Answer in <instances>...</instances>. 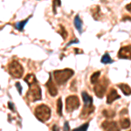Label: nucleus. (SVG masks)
Returning a JSON list of instances; mask_svg holds the SVG:
<instances>
[{"instance_id": "9", "label": "nucleus", "mask_w": 131, "mask_h": 131, "mask_svg": "<svg viewBox=\"0 0 131 131\" xmlns=\"http://www.w3.org/2000/svg\"><path fill=\"white\" fill-rule=\"evenodd\" d=\"M101 127L104 131H120V128L116 122H104Z\"/></svg>"}, {"instance_id": "29", "label": "nucleus", "mask_w": 131, "mask_h": 131, "mask_svg": "<svg viewBox=\"0 0 131 131\" xmlns=\"http://www.w3.org/2000/svg\"><path fill=\"white\" fill-rule=\"evenodd\" d=\"M52 131H60V129H59L58 126L54 125L53 127H52Z\"/></svg>"}, {"instance_id": "16", "label": "nucleus", "mask_w": 131, "mask_h": 131, "mask_svg": "<svg viewBox=\"0 0 131 131\" xmlns=\"http://www.w3.org/2000/svg\"><path fill=\"white\" fill-rule=\"evenodd\" d=\"M130 125H131V122L129 121V119H128V118H122V119H121V121H120V126L123 129L129 128Z\"/></svg>"}, {"instance_id": "15", "label": "nucleus", "mask_w": 131, "mask_h": 131, "mask_svg": "<svg viewBox=\"0 0 131 131\" xmlns=\"http://www.w3.org/2000/svg\"><path fill=\"white\" fill-rule=\"evenodd\" d=\"M74 26L80 33L82 32V21L78 15L74 18Z\"/></svg>"}, {"instance_id": "7", "label": "nucleus", "mask_w": 131, "mask_h": 131, "mask_svg": "<svg viewBox=\"0 0 131 131\" xmlns=\"http://www.w3.org/2000/svg\"><path fill=\"white\" fill-rule=\"evenodd\" d=\"M80 107V100L76 95H70L66 100V110L67 113H72Z\"/></svg>"}, {"instance_id": "23", "label": "nucleus", "mask_w": 131, "mask_h": 131, "mask_svg": "<svg viewBox=\"0 0 131 131\" xmlns=\"http://www.w3.org/2000/svg\"><path fill=\"white\" fill-rule=\"evenodd\" d=\"M61 5V1L60 0H53L52 2V10H53V13H56V9L58 6Z\"/></svg>"}, {"instance_id": "25", "label": "nucleus", "mask_w": 131, "mask_h": 131, "mask_svg": "<svg viewBox=\"0 0 131 131\" xmlns=\"http://www.w3.org/2000/svg\"><path fill=\"white\" fill-rule=\"evenodd\" d=\"M16 88H17V89H18V93H19L20 94H22V88H21V85H20L19 82H17L16 83Z\"/></svg>"}, {"instance_id": "30", "label": "nucleus", "mask_w": 131, "mask_h": 131, "mask_svg": "<svg viewBox=\"0 0 131 131\" xmlns=\"http://www.w3.org/2000/svg\"><path fill=\"white\" fill-rule=\"evenodd\" d=\"M8 105H9V107H10V110L14 111L13 106H12V102H9V103H8Z\"/></svg>"}, {"instance_id": "5", "label": "nucleus", "mask_w": 131, "mask_h": 131, "mask_svg": "<svg viewBox=\"0 0 131 131\" xmlns=\"http://www.w3.org/2000/svg\"><path fill=\"white\" fill-rule=\"evenodd\" d=\"M8 71L9 73L13 78H17L19 79L23 76V73H24V68H23L22 65L19 64L18 61L12 60L8 66Z\"/></svg>"}, {"instance_id": "24", "label": "nucleus", "mask_w": 131, "mask_h": 131, "mask_svg": "<svg viewBox=\"0 0 131 131\" xmlns=\"http://www.w3.org/2000/svg\"><path fill=\"white\" fill-rule=\"evenodd\" d=\"M57 107H58V113L60 116L62 115V101L61 98H59L58 101H57Z\"/></svg>"}, {"instance_id": "2", "label": "nucleus", "mask_w": 131, "mask_h": 131, "mask_svg": "<svg viewBox=\"0 0 131 131\" xmlns=\"http://www.w3.org/2000/svg\"><path fill=\"white\" fill-rule=\"evenodd\" d=\"M74 74V72L72 69L65 68L63 70H57L53 72L54 80L58 85H63Z\"/></svg>"}, {"instance_id": "22", "label": "nucleus", "mask_w": 131, "mask_h": 131, "mask_svg": "<svg viewBox=\"0 0 131 131\" xmlns=\"http://www.w3.org/2000/svg\"><path fill=\"white\" fill-rule=\"evenodd\" d=\"M88 126H89V123H88V122H86V123L83 124V125H81V127H79V128H74L73 131H88Z\"/></svg>"}, {"instance_id": "3", "label": "nucleus", "mask_w": 131, "mask_h": 131, "mask_svg": "<svg viewBox=\"0 0 131 131\" xmlns=\"http://www.w3.org/2000/svg\"><path fill=\"white\" fill-rule=\"evenodd\" d=\"M35 116L42 122H45L50 119L51 117V109L48 106L45 104L39 105L35 108Z\"/></svg>"}, {"instance_id": "32", "label": "nucleus", "mask_w": 131, "mask_h": 131, "mask_svg": "<svg viewBox=\"0 0 131 131\" xmlns=\"http://www.w3.org/2000/svg\"><path fill=\"white\" fill-rule=\"evenodd\" d=\"M129 131H131V130H129Z\"/></svg>"}, {"instance_id": "6", "label": "nucleus", "mask_w": 131, "mask_h": 131, "mask_svg": "<svg viewBox=\"0 0 131 131\" xmlns=\"http://www.w3.org/2000/svg\"><path fill=\"white\" fill-rule=\"evenodd\" d=\"M108 80L106 79V78H102V80H101L100 81H98V82L95 84L94 88V93H95L96 96L98 98H103L105 94V92H106L107 88V86H108Z\"/></svg>"}, {"instance_id": "19", "label": "nucleus", "mask_w": 131, "mask_h": 131, "mask_svg": "<svg viewBox=\"0 0 131 131\" xmlns=\"http://www.w3.org/2000/svg\"><path fill=\"white\" fill-rule=\"evenodd\" d=\"M101 61L102 64H111V63H113V60L110 58V56H109V54L107 53V52L102 56Z\"/></svg>"}, {"instance_id": "8", "label": "nucleus", "mask_w": 131, "mask_h": 131, "mask_svg": "<svg viewBox=\"0 0 131 131\" xmlns=\"http://www.w3.org/2000/svg\"><path fill=\"white\" fill-rule=\"evenodd\" d=\"M118 57L123 60H131V46H122L118 52Z\"/></svg>"}, {"instance_id": "28", "label": "nucleus", "mask_w": 131, "mask_h": 131, "mask_svg": "<svg viewBox=\"0 0 131 131\" xmlns=\"http://www.w3.org/2000/svg\"><path fill=\"white\" fill-rule=\"evenodd\" d=\"M122 20L125 21V20H130L131 21V18H129L128 16H124V18H122Z\"/></svg>"}, {"instance_id": "31", "label": "nucleus", "mask_w": 131, "mask_h": 131, "mask_svg": "<svg viewBox=\"0 0 131 131\" xmlns=\"http://www.w3.org/2000/svg\"><path fill=\"white\" fill-rule=\"evenodd\" d=\"M78 42H79V41H78V39H74V40H73V41L69 42V43H68V45H67V46H69L71 45V44H73V43H78Z\"/></svg>"}, {"instance_id": "17", "label": "nucleus", "mask_w": 131, "mask_h": 131, "mask_svg": "<svg viewBox=\"0 0 131 131\" xmlns=\"http://www.w3.org/2000/svg\"><path fill=\"white\" fill-rule=\"evenodd\" d=\"M100 75H101V72H99V71L98 72H94V73L91 75V78H90L91 83L94 84V85H95V84L99 81V77H100Z\"/></svg>"}, {"instance_id": "11", "label": "nucleus", "mask_w": 131, "mask_h": 131, "mask_svg": "<svg viewBox=\"0 0 131 131\" xmlns=\"http://www.w3.org/2000/svg\"><path fill=\"white\" fill-rule=\"evenodd\" d=\"M121 96L118 94L117 91H116L115 88H112V89L109 91L108 94H107V104H111L112 102H114L115 100L117 99H120Z\"/></svg>"}, {"instance_id": "4", "label": "nucleus", "mask_w": 131, "mask_h": 131, "mask_svg": "<svg viewBox=\"0 0 131 131\" xmlns=\"http://www.w3.org/2000/svg\"><path fill=\"white\" fill-rule=\"evenodd\" d=\"M26 98L30 101H32V102L33 101H37L41 100V98H42L41 89L37 83L30 85V88H29V90L27 91Z\"/></svg>"}, {"instance_id": "1", "label": "nucleus", "mask_w": 131, "mask_h": 131, "mask_svg": "<svg viewBox=\"0 0 131 131\" xmlns=\"http://www.w3.org/2000/svg\"><path fill=\"white\" fill-rule=\"evenodd\" d=\"M81 95L85 106L83 107V109H82L81 113V119H86L94 110V107L93 106V97L90 96L86 92H82Z\"/></svg>"}, {"instance_id": "21", "label": "nucleus", "mask_w": 131, "mask_h": 131, "mask_svg": "<svg viewBox=\"0 0 131 131\" xmlns=\"http://www.w3.org/2000/svg\"><path fill=\"white\" fill-rule=\"evenodd\" d=\"M58 32L60 33L61 35V37H62L64 39H66L67 38V31H66L65 27L62 26V25H60V30L58 31Z\"/></svg>"}, {"instance_id": "10", "label": "nucleus", "mask_w": 131, "mask_h": 131, "mask_svg": "<svg viewBox=\"0 0 131 131\" xmlns=\"http://www.w3.org/2000/svg\"><path fill=\"white\" fill-rule=\"evenodd\" d=\"M46 88H47L48 91H49V94H51L52 96H55L57 95V94H58V89H57L56 86L54 85L53 81H52V75H49V80H48V81L46 82Z\"/></svg>"}, {"instance_id": "14", "label": "nucleus", "mask_w": 131, "mask_h": 131, "mask_svg": "<svg viewBox=\"0 0 131 131\" xmlns=\"http://www.w3.org/2000/svg\"><path fill=\"white\" fill-rule=\"evenodd\" d=\"M119 86V88L122 91V93H123L125 95H130L131 94V88L128 85H127V84H120V85H118Z\"/></svg>"}, {"instance_id": "26", "label": "nucleus", "mask_w": 131, "mask_h": 131, "mask_svg": "<svg viewBox=\"0 0 131 131\" xmlns=\"http://www.w3.org/2000/svg\"><path fill=\"white\" fill-rule=\"evenodd\" d=\"M70 130V128H69L68 125V122H65V125H64V131H69Z\"/></svg>"}, {"instance_id": "18", "label": "nucleus", "mask_w": 131, "mask_h": 131, "mask_svg": "<svg viewBox=\"0 0 131 131\" xmlns=\"http://www.w3.org/2000/svg\"><path fill=\"white\" fill-rule=\"evenodd\" d=\"M30 18H31V17H29V18H26V19H25V20H23V21H20V22H18L15 25V27H16L17 29H18V31H23L25 25H26V23L28 22V20L30 19Z\"/></svg>"}, {"instance_id": "20", "label": "nucleus", "mask_w": 131, "mask_h": 131, "mask_svg": "<svg viewBox=\"0 0 131 131\" xmlns=\"http://www.w3.org/2000/svg\"><path fill=\"white\" fill-rule=\"evenodd\" d=\"M102 114L106 118H113L115 116V112L111 109H105L102 111Z\"/></svg>"}, {"instance_id": "12", "label": "nucleus", "mask_w": 131, "mask_h": 131, "mask_svg": "<svg viewBox=\"0 0 131 131\" xmlns=\"http://www.w3.org/2000/svg\"><path fill=\"white\" fill-rule=\"evenodd\" d=\"M24 81L26 82L29 86L31 85V84L37 83V79H36V76L34 74H32V73H29V74H27L25 77Z\"/></svg>"}, {"instance_id": "27", "label": "nucleus", "mask_w": 131, "mask_h": 131, "mask_svg": "<svg viewBox=\"0 0 131 131\" xmlns=\"http://www.w3.org/2000/svg\"><path fill=\"white\" fill-rule=\"evenodd\" d=\"M126 10H128V12H129L130 13H131V3L126 5Z\"/></svg>"}, {"instance_id": "13", "label": "nucleus", "mask_w": 131, "mask_h": 131, "mask_svg": "<svg viewBox=\"0 0 131 131\" xmlns=\"http://www.w3.org/2000/svg\"><path fill=\"white\" fill-rule=\"evenodd\" d=\"M101 8L100 6L98 5H95L91 9V12H92V15L94 17V18L95 20H98L100 18V16H101Z\"/></svg>"}]
</instances>
